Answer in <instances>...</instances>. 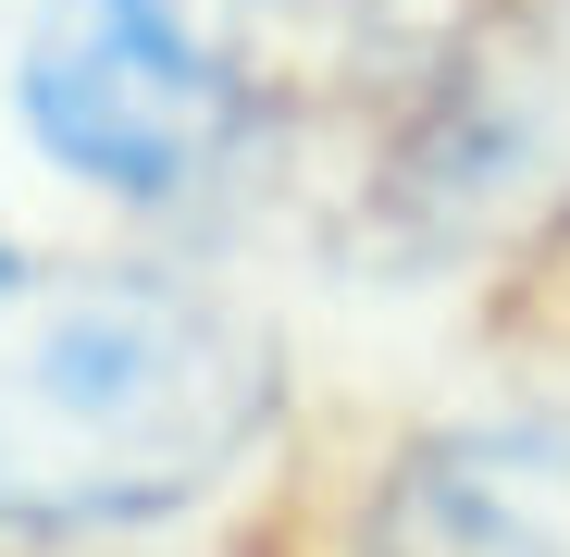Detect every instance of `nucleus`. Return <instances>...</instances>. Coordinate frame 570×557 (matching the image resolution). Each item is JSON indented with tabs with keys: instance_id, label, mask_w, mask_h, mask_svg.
I'll use <instances>...</instances> for the list:
<instances>
[{
	"instance_id": "obj_1",
	"label": "nucleus",
	"mask_w": 570,
	"mask_h": 557,
	"mask_svg": "<svg viewBox=\"0 0 570 557\" xmlns=\"http://www.w3.org/2000/svg\"><path fill=\"white\" fill-rule=\"evenodd\" d=\"M273 421V347L161 272L0 286V533H125L212 496Z\"/></svg>"
},
{
	"instance_id": "obj_2",
	"label": "nucleus",
	"mask_w": 570,
	"mask_h": 557,
	"mask_svg": "<svg viewBox=\"0 0 570 557\" xmlns=\"http://www.w3.org/2000/svg\"><path fill=\"white\" fill-rule=\"evenodd\" d=\"M13 112L100 199H199L248 137V50L224 0H38Z\"/></svg>"
},
{
	"instance_id": "obj_3",
	"label": "nucleus",
	"mask_w": 570,
	"mask_h": 557,
	"mask_svg": "<svg viewBox=\"0 0 570 557\" xmlns=\"http://www.w3.org/2000/svg\"><path fill=\"white\" fill-rule=\"evenodd\" d=\"M372 557H570V397L422 434L372 496Z\"/></svg>"
},
{
	"instance_id": "obj_4",
	"label": "nucleus",
	"mask_w": 570,
	"mask_h": 557,
	"mask_svg": "<svg viewBox=\"0 0 570 557\" xmlns=\"http://www.w3.org/2000/svg\"><path fill=\"white\" fill-rule=\"evenodd\" d=\"M335 13H372V0H335Z\"/></svg>"
}]
</instances>
